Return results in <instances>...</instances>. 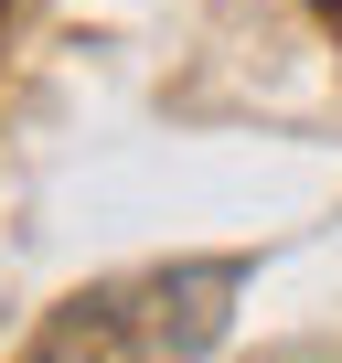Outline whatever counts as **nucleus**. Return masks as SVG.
<instances>
[{"label":"nucleus","mask_w":342,"mask_h":363,"mask_svg":"<svg viewBox=\"0 0 342 363\" xmlns=\"http://www.w3.org/2000/svg\"><path fill=\"white\" fill-rule=\"evenodd\" d=\"M236 289H246L236 257L107 278V289H86L75 310H54V331L33 342V363H204V352L225 342Z\"/></svg>","instance_id":"nucleus-1"}]
</instances>
